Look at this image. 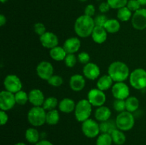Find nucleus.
<instances>
[{"label": "nucleus", "instance_id": "f257e3e1", "mask_svg": "<svg viewBox=\"0 0 146 145\" xmlns=\"http://www.w3.org/2000/svg\"><path fill=\"white\" fill-rule=\"evenodd\" d=\"M95 26L94 18L84 14L76 20L74 23V31L80 38H87L91 36Z\"/></svg>", "mask_w": 146, "mask_h": 145}, {"label": "nucleus", "instance_id": "f03ea898", "mask_svg": "<svg viewBox=\"0 0 146 145\" xmlns=\"http://www.w3.org/2000/svg\"><path fill=\"white\" fill-rule=\"evenodd\" d=\"M108 74L110 75L114 82H124L129 78L130 69L128 65L120 61H113L109 65L108 68Z\"/></svg>", "mask_w": 146, "mask_h": 145}, {"label": "nucleus", "instance_id": "7ed1b4c3", "mask_svg": "<svg viewBox=\"0 0 146 145\" xmlns=\"http://www.w3.org/2000/svg\"><path fill=\"white\" fill-rule=\"evenodd\" d=\"M46 111L42 107H32L27 113V119L34 127H38L46 123Z\"/></svg>", "mask_w": 146, "mask_h": 145}, {"label": "nucleus", "instance_id": "20e7f679", "mask_svg": "<svg viewBox=\"0 0 146 145\" xmlns=\"http://www.w3.org/2000/svg\"><path fill=\"white\" fill-rule=\"evenodd\" d=\"M115 122L117 129L123 132H128L131 130L135 125V117L132 112L125 110L118 113Z\"/></svg>", "mask_w": 146, "mask_h": 145}, {"label": "nucleus", "instance_id": "39448f33", "mask_svg": "<svg viewBox=\"0 0 146 145\" xmlns=\"http://www.w3.org/2000/svg\"><path fill=\"white\" fill-rule=\"evenodd\" d=\"M92 105L87 99L80 100L76 105L74 115L78 122H84L89 119L92 112Z\"/></svg>", "mask_w": 146, "mask_h": 145}, {"label": "nucleus", "instance_id": "423d86ee", "mask_svg": "<svg viewBox=\"0 0 146 145\" xmlns=\"http://www.w3.org/2000/svg\"><path fill=\"white\" fill-rule=\"evenodd\" d=\"M129 82L131 86L136 90L146 88V71L138 68L133 70L129 76Z\"/></svg>", "mask_w": 146, "mask_h": 145}, {"label": "nucleus", "instance_id": "0eeeda50", "mask_svg": "<svg viewBox=\"0 0 146 145\" xmlns=\"http://www.w3.org/2000/svg\"><path fill=\"white\" fill-rule=\"evenodd\" d=\"M81 130L84 136L88 138H96L100 134V124L96 120L89 118L81 124Z\"/></svg>", "mask_w": 146, "mask_h": 145}, {"label": "nucleus", "instance_id": "6e6552de", "mask_svg": "<svg viewBox=\"0 0 146 145\" xmlns=\"http://www.w3.org/2000/svg\"><path fill=\"white\" fill-rule=\"evenodd\" d=\"M4 87L6 90L15 94L22 90L23 84L21 79L17 75L9 74L7 75L4 80Z\"/></svg>", "mask_w": 146, "mask_h": 145}, {"label": "nucleus", "instance_id": "1a4fd4ad", "mask_svg": "<svg viewBox=\"0 0 146 145\" xmlns=\"http://www.w3.org/2000/svg\"><path fill=\"white\" fill-rule=\"evenodd\" d=\"M87 100L92 106L98 107L104 105L106 101V95L104 91L101 90L97 88H93L88 91Z\"/></svg>", "mask_w": 146, "mask_h": 145}, {"label": "nucleus", "instance_id": "9d476101", "mask_svg": "<svg viewBox=\"0 0 146 145\" xmlns=\"http://www.w3.org/2000/svg\"><path fill=\"white\" fill-rule=\"evenodd\" d=\"M131 24L135 29L143 31L146 28V9L141 8L133 14Z\"/></svg>", "mask_w": 146, "mask_h": 145}, {"label": "nucleus", "instance_id": "9b49d317", "mask_svg": "<svg viewBox=\"0 0 146 145\" xmlns=\"http://www.w3.org/2000/svg\"><path fill=\"white\" fill-rule=\"evenodd\" d=\"M17 104L15 100V95L14 93L9 91H1L0 92V109L1 110L9 111L12 109Z\"/></svg>", "mask_w": 146, "mask_h": 145}, {"label": "nucleus", "instance_id": "f8f14e48", "mask_svg": "<svg viewBox=\"0 0 146 145\" xmlns=\"http://www.w3.org/2000/svg\"><path fill=\"white\" fill-rule=\"evenodd\" d=\"M36 71L37 75L41 80L47 81L54 75V69L51 63L46 61H42L37 65Z\"/></svg>", "mask_w": 146, "mask_h": 145}, {"label": "nucleus", "instance_id": "ddd939ff", "mask_svg": "<svg viewBox=\"0 0 146 145\" xmlns=\"http://www.w3.org/2000/svg\"><path fill=\"white\" fill-rule=\"evenodd\" d=\"M111 92L115 99L126 100L130 96V88L124 82H115L111 88Z\"/></svg>", "mask_w": 146, "mask_h": 145}, {"label": "nucleus", "instance_id": "4468645a", "mask_svg": "<svg viewBox=\"0 0 146 145\" xmlns=\"http://www.w3.org/2000/svg\"><path fill=\"white\" fill-rule=\"evenodd\" d=\"M101 70L99 66L94 63L90 62L84 65L83 68V75L86 79L90 80H95L99 78Z\"/></svg>", "mask_w": 146, "mask_h": 145}, {"label": "nucleus", "instance_id": "2eb2a0df", "mask_svg": "<svg viewBox=\"0 0 146 145\" xmlns=\"http://www.w3.org/2000/svg\"><path fill=\"white\" fill-rule=\"evenodd\" d=\"M39 40L43 47L48 49H51L58 45V36L51 31H46L45 34L40 36Z\"/></svg>", "mask_w": 146, "mask_h": 145}, {"label": "nucleus", "instance_id": "dca6fc26", "mask_svg": "<svg viewBox=\"0 0 146 145\" xmlns=\"http://www.w3.org/2000/svg\"><path fill=\"white\" fill-rule=\"evenodd\" d=\"M45 99L44 92L38 88L31 90L29 92V102L34 107H42Z\"/></svg>", "mask_w": 146, "mask_h": 145}, {"label": "nucleus", "instance_id": "f3484780", "mask_svg": "<svg viewBox=\"0 0 146 145\" xmlns=\"http://www.w3.org/2000/svg\"><path fill=\"white\" fill-rule=\"evenodd\" d=\"M85 77L80 74H74L70 78L69 86L74 92L83 90L86 86Z\"/></svg>", "mask_w": 146, "mask_h": 145}, {"label": "nucleus", "instance_id": "a211bd4d", "mask_svg": "<svg viewBox=\"0 0 146 145\" xmlns=\"http://www.w3.org/2000/svg\"><path fill=\"white\" fill-rule=\"evenodd\" d=\"M81 45V40L78 37H70L67 38L63 45V47L67 53H73L78 52Z\"/></svg>", "mask_w": 146, "mask_h": 145}, {"label": "nucleus", "instance_id": "6ab92c4d", "mask_svg": "<svg viewBox=\"0 0 146 145\" xmlns=\"http://www.w3.org/2000/svg\"><path fill=\"white\" fill-rule=\"evenodd\" d=\"M108 34L104 27L96 26L91 34V38L96 44H102L107 40Z\"/></svg>", "mask_w": 146, "mask_h": 145}, {"label": "nucleus", "instance_id": "aec40b11", "mask_svg": "<svg viewBox=\"0 0 146 145\" xmlns=\"http://www.w3.org/2000/svg\"><path fill=\"white\" fill-rule=\"evenodd\" d=\"M111 115H112V112H111V109L105 105L97 107L94 112L96 120L101 122L109 120Z\"/></svg>", "mask_w": 146, "mask_h": 145}, {"label": "nucleus", "instance_id": "412c9836", "mask_svg": "<svg viewBox=\"0 0 146 145\" xmlns=\"http://www.w3.org/2000/svg\"><path fill=\"white\" fill-rule=\"evenodd\" d=\"M76 103L71 98H65L61 100L58 103V109L61 112L65 114H69L74 112L76 107Z\"/></svg>", "mask_w": 146, "mask_h": 145}, {"label": "nucleus", "instance_id": "4be33fe9", "mask_svg": "<svg viewBox=\"0 0 146 145\" xmlns=\"http://www.w3.org/2000/svg\"><path fill=\"white\" fill-rule=\"evenodd\" d=\"M114 81L113 80L112 78L110 77L108 74L107 75H104L98 78V80L96 82V87L99 90L102 91H106L108 89L112 88L113 85Z\"/></svg>", "mask_w": 146, "mask_h": 145}, {"label": "nucleus", "instance_id": "5701e85b", "mask_svg": "<svg viewBox=\"0 0 146 145\" xmlns=\"http://www.w3.org/2000/svg\"><path fill=\"white\" fill-rule=\"evenodd\" d=\"M66 51L63 46H57L51 48L49 51V55L51 59L56 61H64L66 56L67 55Z\"/></svg>", "mask_w": 146, "mask_h": 145}, {"label": "nucleus", "instance_id": "b1692460", "mask_svg": "<svg viewBox=\"0 0 146 145\" xmlns=\"http://www.w3.org/2000/svg\"><path fill=\"white\" fill-rule=\"evenodd\" d=\"M25 138L30 144H36L40 140L39 132L35 127H29L26 130Z\"/></svg>", "mask_w": 146, "mask_h": 145}, {"label": "nucleus", "instance_id": "393cba45", "mask_svg": "<svg viewBox=\"0 0 146 145\" xmlns=\"http://www.w3.org/2000/svg\"><path fill=\"white\" fill-rule=\"evenodd\" d=\"M104 27L108 34H115L121 29V24L118 19L108 18Z\"/></svg>", "mask_w": 146, "mask_h": 145}, {"label": "nucleus", "instance_id": "a878e982", "mask_svg": "<svg viewBox=\"0 0 146 145\" xmlns=\"http://www.w3.org/2000/svg\"><path fill=\"white\" fill-rule=\"evenodd\" d=\"M60 120V115L56 109L52 110L46 111V123L51 126L57 125Z\"/></svg>", "mask_w": 146, "mask_h": 145}, {"label": "nucleus", "instance_id": "bb28decb", "mask_svg": "<svg viewBox=\"0 0 146 145\" xmlns=\"http://www.w3.org/2000/svg\"><path fill=\"white\" fill-rule=\"evenodd\" d=\"M113 142L116 145H123L126 142V136L123 131L115 129L111 133Z\"/></svg>", "mask_w": 146, "mask_h": 145}, {"label": "nucleus", "instance_id": "cd10ccee", "mask_svg": "<svg viewBox=\"0 0 146 145\" xmlns=\"http://www.w3.org/2000/svg\"><path fill=\"white\" fill-rule=\"evenodd\" d=\"M139 100L135 96H129L125 100V109L130 112H134L139 107Z\"/></svg>", "mask_w": 146, "mask_h": 145}, {"label": "nucleus", "instance_id": "c85d7f7f", "mask_svg": "<svg viewBox=\"0 0 146 145\" xmlns=\"http://www.w3.org/2000/svg\"><path fill=\"white\" fill-rule=\"evenodd\" d=\"M133 16V12L127 7L118 9L117 11V18L119 21L125 22L131 19Z\"/></svg>", "mask_w": 146, "mask_h": 145}, {"label": "nucleus", "instance_id": "c756f323", "mask_svg": "<svg viewBox=\"0 0 146 145\" xmlns=\"http://www.w3.org/2000/svg\"><path fill=\"white\" fill-rule=\"evenodd\" d=\"M58 99L55 97H48L46 98L44 100V104L42 105V107L45 109L46 111L52 110V109H56L57 107L58 106Z\"/></svg>", "mask_w": 146, "mask_h": 145}, {"label": "nucleus", "instance_id": "7c9ffc66", "mask_svg": "<svg viewBox=\"0 0 146 145\" xmlns=\"http://www.w3.org/2000/svg\"><path fill=\"white\" fill-rule=\"evenodd\" d=\"M115 122L109 120L100 123V130L101 133H108L111 134V132L116 129Z\"/></svg>", "mask_w": 146, "mask_h": 145}, {"label": "nucleus", "instance_id": "2f4dec72", "mask_svg": "<svg viewBox=\"0 0 146 145\" xmlns=\"http://www.w3.org/2000/svg\"><path fill=\"white\" fill-rule=\"evenodd\" d=\"M112 137L110 134L101 133L97 136L96 145H112Z\"/></svg>", "mask_w": 146, "mask_h": 145}, {"label": "nucleus", "instance_id": "473e14b6", "mask_svg": "<svg viewBox=\"0 0 146 145\" xmlns=\"http://www.w3.org/2000/svg\"><path fill=\"white\" fill-rule=\"evenodd\" d=\"M14 95H15L16 102L18 105H24L29 102V94L22 90L14 94Z\"/></svg>", "mask_w": 146, "mask_h": 145}, {"label": "nucleus", "instance_id": "72a5a7b5", "mask_svg": "<svg viewBox=\"0 0 146 145\" xmlns=\"http://www.w3.org/2000/svg\"><path fill=\"white\" fill-rule=\"evenodd\" d=\"M48 83L51 86L55 87V88H58V87L61 86L64 83V80L61 76L58 75H53L49 79L47 80Z\"/></svg>", "mask_w": 146, "mask_h": 145}, {"label": "nucleus", "instance_id": "f704fd0d", "mask_svg": "<svg viewBox=\"0 0 146 145\" xmlns=\"http://www.w3.org/2000/svg\"><path fill=\"white\" fill-rule=\"evenodd\" d=\"M128 0H107L111 9H119L124 7H126Z\"/></svg>", "mask_w": 146, "mask_h": 145}, {"label": "nucleus", "instance_id": "c9c22d12", "mask_svg": "<svg viewBox=\"0 0 146 145\" xmlns=\"http://www.w3.org/2000/svg\"><path fill=\"white\" fill-rule=\"evenodd\" d=\"M78 62V58L73 53H68L64 59V63L66 66L68 68H74L76 65V63Z\"/></svg>", "mask_w": 146, "mask_h": 145}, {"label": "nucleus", "instance_id": "e433bc0d", "mask_svg": "<svg viewBox=\"0 0 146 145\" xmlns=\"http://www.w3.org/2000/svg\"><path fill=\"white\" fill-rule=\"evenodd\" d=\"M113 109L118 113L125 111L126 110V109H125V100L115 99L113 103Z\"/></svg>", "mask_w": 146, "mask_h": 145}, {"label": "nucleus", "instance_id": "4c0bfd02", "mask_svg": "<svg viewBox=\"0 0 146 145\" xmlns=\"http://www.w3.org/2000/svg\"><path fill=\"white\" fill-rule=\"evenodd\" d=\"M94 19V23H95L96 26H104L105 24L106 23V21H108V18H107L106 16L104 14H98L97 15Z\"/></svg>", "mask_w": 146, "mask_h": 145}, {"label": "nucleus", "instance_id": "58836bf2", "mask_svg": "<svg viewBox=\"0 0 146 145\" xmlns=\"http://www.w3.org/2000/svg\"><path fill=\"white\" fill-rule=\"evenodd\" d=\"M34 32H35L37 35L39 36V37L46 32V26L44 25L43 23H41V22H37L34 24Z\"/></svg>", "mask_w": 146, "mask_h": 145}, {"label": "nucleus", "instance_id": "ea45409f", "mask_svg": "<svg viewBox=\"0 0 146 145\" xmlns=\"http://www.w3.org/2000/svg\"><path fill=\"white\" fill-rule=\"evenodd\" d=\"M77 58H78V62L84 64V65L90 63V61H91V56H90L89 54L87 52H84V51L79 53L77 55Z\"/></svg>", "mask_w": 146, "mask_h": 145}, {"label": "nucleus", "instance_id": "a19ab883", "mask_svg": "<svg viewBox=\"0 0 146 145\" xmlns=\"http://www.w3.org/2000/svg\"><path fill=\"white\" fill-rule=\"evenodd\" d=\"M126 7L133 13L141 8V4L138 0H128Z\"/></svg>", "mask_w": 146, "mask_h": 145}, {"label": "nucleus", "instance_id": "79ce46f5", "mask_svg": "<svg viewBox=\"0 0 146 145\" xmlns=\"http://www.w3.org/2000/svg\"><path fill=\"white\" fill-rule=\"evenodd\" d=\"M96 14V8L93 4H88L84 9V14L88 16L93 17Z\"/></svg>", "mask_w": 146, "mask_h": 145}, {"label": "nucleus", "instance_id": "37998d69", "mask_svg": "<svg viewBox=\"0 0 146 145\" xmlns=\"http://www.w3.org/2000/svg\"><path fill=\"white\" fill-rule=\"evenodd\" d=\"M9 120V116L7 112L4 110H0V125L4 126L7 123Z\"/></svg>", "mask_w": 146, "mask_h": 145}, {"label": "nucleus", "instance_id": "c03bdc74", "mask_svg": "<svg viewBox=\"0 0 146 145\" xmlns=\"http://www.w3.org/2000/svg\"><path fill=\"white\" fill-rule=\"evenodd\" d=\"M110 9L111 8L107 1L106 2H105V1L101 2V4H100L99 7H98V9H99V11L101 14H106V13H107L108 11H109Z\"/></svg>", "mask_w": 146, "mask_h": 145}, {"label": "nucleus", "instance_id": "a18cd8bd", "mask_svg": "<svg viewBox=\"0 0 146 145\" xmlns=\"http://www.w3.org/2000/svg\"><path fill=\"white\" fill-rule=\"evenodd\" d=\"M35 145H54L50 141L46 140V139H42L39 140Z\"/></svg>", "mask_w": 146, "mask_h": 145}, {"label": "nucleus", "instance_id": "49530a36", "mask_svg": "<svg viewBox=\"0 0 146 145\" xmlns=\"http://www.w3.org/2000/svg\"><path fill=\"white\" fill-rule=\"evenodd\" d=\"M7 23V18L4 14H0V26H3Z\"/></svg>", "mask_w": 146, "mask_h": 145}, {"label": "nucleus", "instance_id": "de8ad7c7", "mask_svg": "<svg viewBox=\"0 0 146 145\" xmlns=\"http://www.w3.org/2000/svg\"><path fill=\"white\" fill-rule=\"evenodd\" d=\"M141 6H146V0H138Z\"/></svg>", "mask_w": 146, "mask_h": 145}, {"label": "nucleus", "instance_id": "09e8293b", "mask_svg": "<svg viewBox=\"0 0 146 145\" xmlns=\"http://www.w3.org/2000/svg\"><path fill=\"white\" fill-rule=\"evenodd\" d=\"M14 145H27V144L24 143V142H17V143H16Z\"/></svg>", "mask_w": 146, "mask_h": 145}, {"label": "nucleus", "instance_id": "8fccbe9b", "mask_svg": "<svg viewBox=\"0 0 146 145\" xmlns=\"http://www.w3.org/2000/svg\"><path fill=\"white\" fill-rule=\"evenodd\" d=\"M0 1H1V2L2 3V4H4V3L7 2V1H8V0H0Z\"/></svg>", "mask_w": 146, "mask_h": 145}, {"label": "nucleus", "instance_id": "3c124183", "mask_svg": "<svg viewBox=\"0 0 146 145\" xmlns=\"http://www.w3.org/2000/svg\"><path fill=\"white\" fill-rule=\"evenodd\" d=\"M80 1H81V2H85V1H88V0H79Z\"/></svg>", "mask_w": 146, "mask_h": 145}, {"label": "nucleus", "instance_id": "603ef678", "mask_svg": "<svg viewBox=\"0 0 146 145\" xmlns=\"http://www.w3.org/2000/svg\"><path fill=\"white\" fill-rule=\"evenodd\" d=\"M96 1H102V0H96Z\"/></svg>", "mask_w": 146, "mask_h": 145}]
</instances>
